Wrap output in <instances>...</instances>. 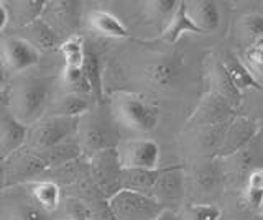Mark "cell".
Returning <instances> with one entry per match:
<instances>
[{
	"label": "cell",
	"instance_id": "6da1fadb",
	"mask_svg": "<svg viewBox=\"0 0 263 220\" xmlns=\"http://www.w3.org/2000/svg\"><path fill=\"white\" fill-rule=\"evenodd\" d=\"M53 101L51 83L41 77H22L7 91L5 107L25 127L43 120Z\"/></svg>",
	"mask_w": 263,
	"mask_h": 220
},
{
	"label": "cell",
	"instance_id": "7a4b0ae2",
	"mask_svg": "<svg viewBox=\"0 0 263 220\" xmlns=\"http://www.w3.org/2000/svg\"><path fill=\"white\" fill-rule=\"evenodd\" d=\"M114 117L119 124L138 133H150L158 124V107L137 94H119L114 99Z\"/></svg>",
	"mask_w": 263,
	"mask_h": 220
},
{
	"label": "cell",
	"instance_id": "3957f363",
	"mask_svg": "<svg viewBox=\"0 0 263 220\" xmlns=\"http://www.w3.org/2000/svg\"><path fill=\"white\" fill-rule=\"evenodd\" d=\"M79 118L45 117L38 124L28 128L27 148L38 154H46L58 145L78 136Z\"/></svg>",
	"mask_w": 263,
	"mask_h": 220
},
{
	"label": "cell",
	"instance_id": "277c9868",
	"mask_svg": "<svg viewBox=\"0 0 263 220\" xmlns=\"http://www.w3.org/2000/svg\"><path fill=\"white\" fill-rule=\"evenodd\" d=\"M107 209L114 220H155L166 210L152 195L123 187L107 199Z\"/></svg>",
	"mask_w": 263,
	"mask_h": 220
},
{
	"label": "cell",
	"instance_id": "5b68a950",
	"mask_svg": "<svg viewBox=\"0 0 263 220\" xmlns=\"http://www.w3.org/2000/svg\"><path fill=\"white\" fill-rule=\"evenodd\" d=\"M78 143L81 154L92 158L94 154L104 150L115 148L117 145V132L112 122L94 110H89L79 118L78 124Z\"/></svg>",
	"mask_w": 263,
	"mask_h": 220
},
{
	"label": "cell",
	"instance_id": "8992f818",
	"mask_svg": "<svg viewBox=\"0 0 263 220\" xmlns=\"http://www.w3.org/2000/svg\"><path fill=\"white\" fill-rule=\"evenodd\" d=\"M0 220H56L41 209L25 184L8 186L0 192Z\"/></svg>",
	"mask_w": 263,
	"mask_h": 220
},
{
	"label": "cell",
	"instance_id": "52a82bcc",
	"mask_svg": "<svg viewBox=\"0 0 263 220\" xmlns=\"http://www.w3.org/2000/svg\"><path fill=\"white\" fill-rule=\"evenodd\" d=\"M41 53L28 39L20 35H8L0 39V61L7 72L23 74L25 71L36 66Z\"/></svg>",
	"mask_w": 263,
	"mask_h": 220
},
{
	"label": "cell",
	"instance_id": "ba28073f",
	"mask_svg": "<svg viewBox=\"0 0 263 220\" xmlns=\"http://www.w3.org/2000/svg\"><path fill=\"white\" fill-rule=\"evenodd\" d=\"M115 150H117L122 171L160 168V146L150 138H134V140L120 142Z\"/></svg>",
	"mask_w": 263,
	"mask_h": 220
},
{
	"label": "cell",
	"instance_id": "9c48e42d",
	"mask_svg": "<svg viewBox=\"0 0 263 220\" xmlns=\"http://www.w3.org/2000/svg\"><path fill=\"white\" fill-rule=\"evenodd\" d=\"M48 169V163L41 154L23 146L20 151H16L8 159H5L7 187L38 181V179H41L40 176L46 173Z\"/></svg>",
	"mask_w": 263,
	"mask_h": 220
},
{
	"label": "cell",
	"instance_id": "30bf717a",
	"mask_svg": "<svg viewBox=\"0 0 263 220\" xmlns=\"http://www.w3.org/2000/svg\"><path fill=\"white\" fill-rule=\"evenodd\" d=\"M90 174H92L96 186L101 189L102 194L107 195V199L112 194L117 192L120 189V176H122L117 150L110 148L94 154L90 158Z\"/></svg>",
	"mask_w": 263,
	"mask_h": 220
},
{
	"label": "cell",
	"instance_id": "8fae6325",
	"mask_svg": "<svg viewBox=\"0 0 263 220\" xmlns=\"http://www.w3.org/2000/svg\"><path fill=\"white\" fill-rule=\"evenodd\" d=\"M81 4L78 2H46L45 12L41 15L54 33L63 36H76L81 20Z\"/></svg>",
	"mask_w": 263,
	"mask_h": 220
},
{
	"label": "cell",
	"instance_id": "7c38bea8",
	"mask_svg": "<svg viewBox=\"0 0 263 220\" xmlns=\"http://www.w3.org/2000/svg\"><path fill=\"white\" fill-rule=\"evenodd\" d=\"M183 166H168L161 168V173L152 187L150 195L158 201L161 206L170 209L168 206L179 204L184 194V181H183Z\"/></svg>",
	"mask_w": 263,
	"mask_h": 220
},
{
	"label": "cell",
	"instance_id": "4fadbf2b",
	"mask_svg": "<svg viewBox=\"0 0 263 220\" xmlns=\"http://www.w3.org/2000/svg\"><path fill=\"white\" fill-rule=\"evenodd\" d=\"M28 127L16 120L8 109L0 107V159L5 161L27 145Z\"/></svg>",
	"mask_w": 263,
	"mask_h": 220
},
{
	"label": "cell",
	"instance_id": "5bb4252c",
	"mask_svg": "<svg viewBox=\"0 0 263 220\" xmlns=\"http://www.w3.org/2000/svg\"><path fill=\"white\" fill-rule=\"evenodd\" d=\"M258 132H260V127L250 118L238 117V118L230 120L219 156H232V154L243 150L245 146L250 145V142L258 135Z\"/></svg>",
	"mask_w": 263,
	"mask_h": 220
},
{
	"label": "cell",
	"instance_id": "9a60e30c",
	"mask_svg": "<svg viewBox=\"0 0 263 220\" xmlns=\"http://www.w3.org/2000/svg\"><path fill=\"white\" fill-rule=\"evenodd\" d=\"M232 105H230L226 99H222L220 95L212 94L208 97L199 109H197L194 120L199 122L202 127H216V125H224L229 124L230 115H232Z\"/></svg>",
	"mask_w": 263,
	"mask_h": 220
},
{
	"label": "cell",
	"instance_id": "2e32d148",
	"mask_svg": "<svg viewBox=\"0 0 263 220\" xmlns=\"http://www.w3.org/2000/svg\"><path fill=\"white\" fill-rule=\"evenodd\" d=\"M90 110V101L87 95L66 92L51 101L46 117H64V118H81Z\"/></svg>",
	"mask_w": 263,
	"mask_h": 220
},
{
	"label": "cell",
	"instance_id": "e0dca14e",
	"mask_svg": "<svg viewBox=\"0 0 263 220\" xmlns=\"http://www.w3.org/2000/svg\"><path fill=\"white\" fill-rule=\"evenodd\" d=\"M187 15L193 20V23L197 27L201 33H212L220 25V10L216 2L211 0H199L193 2L191 7H187Z\"/></svg>",
	"mask_w": 263,
	"mask_h": 220
},
{
	"label": "cell",
	"instance_id": "ac0fdd59",
	"mask_svg": "<svg viewBox=\"0 0 263 220\" xmlns=\"http://www.w3.org/2000/svg\"><path fill=\"white\" fill-rule=\"evenodd\" d=\"M89 27L92 28L97 35L105 36V38H128L130 31L123 25V22L115 17L114 13L107 10H92L87 17Z\"/></svg>",
	"mask_w": 263,
	"mask_h": 220
},
{
	"label": "cell",
	"instance_id": "d6986e66",
	"mask_svg": "<svg viewBox=\"0 0 263 220\" xmlns=\"http://www.w3.org/2000/svg\"><path fill=\"white\" fill-rule=\"evenodd\" d=\"M25 186L28 187L30 194L41 209H45L49 214L60 209L61 186L53 179H38V181H31Z\"/></svg>",
	"mask_w": 263,
	"mask_h": 220
},
{
	"label": "cell",
	"instance_id": "ffe728a7",
	"mask_svg": "<svg viewBox=\"0 0 263 220\" xmlns=\"http://www.w3.org/2000/svg\"><path fill=\"white\" fill-rule=\"evenodd\" d=\"M22 31H23V35L20 36L28 39L41 54L46 51L56 50V48H60L63 43V39L54 33L53 28L49 27L43 18L36 20L35 23H31L30 27L23 28Z\"/></svg>",
	"mask_w": 263,
	"mask_h": 220
},
{
	"label": "cell",
	"instance_id": "44dd1931",
	"mask_svg": "<svg viewBox=\"0 0 263 220\" xmlns=\"http://www.w3.org/2000/svg\"><path fill=\"white\" fill-rule=\"evenodd\" d=\"M7 5L8 12H10V23L13 27L23 30L41 18L46 2H41V0H20V2H12Z\"/></svg>",
	"mask_w": 263,
	"mask_h": 220
},
{
	"label": "cell",
	"instance_id": "7402d4cb",
	"mask_svg": "<svg viewBox=\"0 0 263 220\" xmlns=\"http://www.w3.org/2000/svg\"><path fill=\"white\" fill-rule=\"evenodd\" d=\"M222 66H224L226 72L229 74L232 84L237 87L238 92H247V91H263V87L260 86V83L252 72L249 71V68L237 58L234 54H229L226 61H222Z\"/></svg>",
	"mask_w": 263,
	"mask_h": 220
},
{
	"label": "cell",
	"instance_id": "603a6c76",
	"mask_svg": "<svg viewBox=\"0 0 263 220\" xmlns=\"http://www.w3.org/2000/svg\"><path fill=\"white\" fill-rule=\"evenodd\" d=\"M82 74H84L90 92L97 104L104 101V84H102V63L101 56L92 48L86 46V58L82 64Z\"/></svg>",
	"mask_w": 263,
	"mask_h": 220
},
{
	"label": "cell",
	"instance_id": "cb8c5ba5",
	"mask_svg": "<svg viewBox=\"0 0 263 220\" xmlns=\"http://www.w3.org/2000/svg\"><path fill=\"white\" fill-rule=\"evenodd\" d=\"M184 33H201L197 27L193 23V20L189 18L186 2H179L178 9L173 15V18L170 20L168 27L163 30V39L166 43H176L179 36H183Z\"/></svg>",
	"mask_w": 263,
	"mask_h": 220
},
{
	"label": "cell",
	"instance_id": "d4e9b609",
	"mask_svg": "<svg viewBox=\"0 0 263 220\" xmlns=\"http://www.w3.org/2000/svg\"><path fill=\"white\" fill-rule=\"evenodd\" d=\"M64 59L66 69H81L86 58V43L81 35L63 39L61 46L58 48Z\"/></svg>",
	"mask_w": 263,
	"mask_h": 220
},
{
	"label": "cell",
	"instance_id": "484cf974",
	"mask_svg": "<svg viewBox=\"0 0 263 220\" xmlns=\"http://www.w3.org/2000/svg\"><path fill=\"white\" fill-rule=\"evenodd\" d=\"M193 179L202 192H214L220 186L222 171L214 161H204L194 169Z\"/></svg>",
	"mask_w": 263,
	"mask_h": 220
},
{
	"label": "cell",
	"instance_id": "4316f807",
	"mask_svg": "<svg viewBox=\"0 0 263 220\" xmlns=\"http://www.w3.org/2000/svg\"><path fill=\"white\" fill-rule=\"evenodd\" d=\"M176 77V68L171 61L160 59L153 63L146 71L148 83L155 87H168L173 84V81Z\"/></svg>",
	"mask_w": 263,
	"mask_h": 220
},
{
	"label": "cell",
	"instance_id": "83f0119b",
	"mask_svg": "<svg viewBox=\"0 0 263 220\" xmlns=\"http://www.w3.org/2000/svg\"><path fill=\"white\" fill-rule=\"evenodd\" d=\"M214 83L217 84L216 92H214V94H217V95L222 97V99H226L230 105H232V107L235 104H240L242 92H238L237 87L232 84V81H230L224 66H222V63L217 66L216 72H214Z\"/></svg>",
	"mask_w": 263,
	"mask_h": 220
},
{
	"label": "cell",
	"instance_id": "f1b7e54d",
	"mask_svg": "<svg viewBox=\"0 0 263 220\" xmlns=\"http://www.w3.org/2000/svg\"><path fill=\"white\" fill-rule=\"evenodd\" d=\"M189 212H191V220H219L222 215L220 209L212 204H194Z\"/></svg>",
	"mask_w": 263,
	"mask_h": 220
},
{
	"label": "cell",
	"instance_id": "f546056e",
	"mask_svg": "<svg viewBox=\"0 0 263 220\" xmlns=\"http://www.w3.org/2000/svg\"><path fill=\"white\" fill-rule=\"evenodd\" d=\"M243 27L250 36H260V35H263V17L257 13L247 15L243 18Z\"/></svg>",
	"mask_w": 263,
	"mask_h": 220
},
{
	"label": "cell",
	"instance_id": "4dcf8cb0",
	"mask_svg": "<svg viewBox=\"0 0 263 220\" xmlns=\"http://www.w3.org/2000/svg\"><path fill=\"white\" fill-rule=\"evenodd\" d=\"M245 201L252 209H261L263 207V189H250L245 187Z\"/></svg>",
	"mask_w": 263,
	"mask_h": 220
},
{
	"label": "cell",
	"instance_id": "1f68e13d",
	"mask_svg": "<svg viewBox=\"0 0 263 220\" xmlns=\"http://www.w3.org/2000/svg\"><path fill=\"white\" fill-rule=\"evenodd\" d=\"M245 187H250V189H263V169H253L252 173L247 176Z\"/></svg>",
	"mask_w": 263,
	"mask_h": 220
},
{
	"label": "cell",
	"instance_id": "d6a6232c",
	"mask_svg": "<svg viewBox=\"0 0 263 220\" xmlns=\"http://www.w3.org/2000/svg\"><path fill=\"white\" fill-rule=\"evenodd\" d=\"M10 25V12H8V5L5 2H0V33Z\"/></svg>",
	"mask_w": 263,
	"mask_h": 220
},
{
	"label": "cell",
	"instance_id": "836d02e7",
	"mask_svg": "<svg viewBox=\"0 0 263 220\" xmlns=\"http://www.w3.org/2000/svg\"><path fill=\"white\" fill-rule=\"evenodd\" d=\"M7 187V174H5V161L0 159V192Z\"/></svg>",
	"mask_w": 263,
	"mask_h": 220
},
{
	"label": "cell",
	"instance_id": "e575fe53",
	"mask_svg": "<svg viewBox=\"0 0 263 220\" xmlns=\"http://www.w3.org/2000/svg\"><path fill=\"white\" fill-rule=\"evenodd\" d=\"M155 220H179V218L176 217V214L171 209H166L160 217H156Z\"/></svg>",
	"mask_w": 263,
	"mask_h": 220
},
{
	"label": "cell",
	"instance_id": "d590c367",
	"mask_svg": "<svg viewBox=\"0 0 263 220\" xmlns=\"http://www.w3.org/2000/svg\"><path fill=\"white\" fill-rule=\"evenodd\" d=\"M5 79H7V71L4 68L2 61H0V89H5Z\"/></svg>",
	"mask_w": 263,
	"mask_h": 220
},
{
	"label": "cell",
	"instance_id": "8d00e7d4",
	"mask_svg": "<svg viewBox=\"0 0 263 220\" xmlns=\"http://www.w3.org/2000/svg\"><path fill=\"white\" fill-rule=\"evenodd\" d=\"M7 102V91L5 89H0V107H4Z\"/></svg>",
	"mask_w": 263,
	"mask_h": 220
},
{
	"label": "cell",
	"instance_id": "74e56055",
	"mask_svg": "<svg viewBox=\"0 0 263 220\" xmlns=\"http://www.w3.org/2000/svg\"><path fill=\"white\" fill-rule=\"evenodd\" d=\"M68 220H72V218H68Z\"/></svg>",
	"mask_w": 263,
	"mask_h": 220
}]
</instances>
